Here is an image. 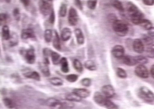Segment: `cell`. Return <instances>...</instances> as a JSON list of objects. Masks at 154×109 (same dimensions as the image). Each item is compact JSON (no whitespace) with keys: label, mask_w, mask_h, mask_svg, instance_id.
I'll list each match as a JSON object with an SVG mask.
<instances>
[{"label":"cell","mask_w":154,"mask_h":109,"mask_svg":"<svg viewBox=\"0 0 154 109\" xmlns=\"http://www.w3.org/2000/svg\"><path fill=\"white\" fill-rule=\"evenodd\" d=\"M24 76L27 79H34V80H36L38 81H39L40 80V76L38 72L35 71L28 72L26 74H24Z\"/></svg>","instance_id":"ffe728a7"},{"label":"cell","mask_w":154,"mask_h":109,"mask_svg":"<svg viewBox=\"0 0 154 109\" xmlns=\"http://www.w3.org/2000/svg\"><path fill=\"white\" fill-rule=\"evenodd\" d=\"M7 3H10V2H11V0H4Z\"/></svg>","instance_id":"f907efd6"},{"label":"cell","mask_w":154,"mask_h":109,"mask_svg":"<svg viewBox=\"0 0 154 109\" xmlns=\"http://www.w3.org/2000/svg\"><path fill=\"white\" fill-rule=\"evenodd\" d=\"M144 4L146 6H152L154 5V0H142Z\"/></svg>","instance_id":"f6af8a7d"},{"label":"cell","mask_w":154,"mask_h":109,"mask_svg":"<svg viewBox=\"0 0 154 109\" xmlns=\"http://www.w3.org/2000/svg\"><path fill=\"white\" fill-rule=\"evenodd\" d=\"M46 103L51 109H66L72 108V106L69 105H73L71 102H63L55 98H49L46 100Z\"/></svg>","instance_id":"277c9868"},{"label":"cell","mask_w":154,"mask_h":109,"mask_svg":"<svg viewBox=\"0 0 154 109\" xmlns=\"http://www.w3.org/2000/svg\"><path fill=\"white\" fill-rule=\"evenodd\" d=\"M48 22L50 23L51 24H54V22H55V13H54V10H53L51 12V13L50 14V17L48 18Z\"/></svg>","instance_id":"60d3db41"},{"label":"cell","mask_w":154,"mask_h":109,"mask_svg":"<svg viewBox=\"0 0 154 109\" xmlns=\"http://www.w3.org/2000/svg\"><path fill=\"white\" fill-rule=\"evenodd\" d=\"M78 79V76L77 74H69L66 77V79L69 82H76Z\"/></svg>","instance_id":"f35d334b"},{"label":"cell","mask_w":154,"mask_h":109,"mask_svg":"<svg viewBox=\"0 0 154 109\" xmlns=\"http://www.w3.org/2000/svg\"><path fill=\"white\" fill-rule=\"evenodd\" d=\"M97 0H88L87 2V7L89 10H94L96 8Z\"/></svg>","instance_id":"d590c367"},{"label":"cell","mask_w":154,"mask_h":109,"mask_svg":"<svg viewBox=\"0 0 154 109\" xmlns=\"http://www.w3.org/2000/svg\"><path fill=\"white\" fill-rule=\"evenodd\" d=\"M13 15L15 19L17 20H19L20 19V12L18 8H15L13 10Z\"/></svg>","instance_id":"7bdbcfd3"},{"label":"cell","mask_w":154,"mask_h":109,"mask_svg":"<svg viewBox=\"0 0 154 109\" xmlns=\"http://www.w3.org/2000/svg\"><path fill=\"white\" fill-rule=\"evenodd\" d=\"M116 73L117 76L120 79H125L127 77V74L125 70L121 67H117L116 70Z\"/></svg>","instance_id":"1f68e13d"},{"label":"cell","mask_w":154,"mask_h":109,"mask_svg":"<svg viewBox=\"0 0 154 109\" xmlns=\"http://www.w3.org/2000/svg\"><path fill=\"white\" fill-rule=\"evenodd\" d=\"M111 52L115 58L121 59L125 56V50L122 45H116L115 46L112 48Z\"/></svg>","instance_id":"52a82bcc"},{"label":"cell","mask_w":154,"mask_h":109,"mask_svg":"<svg viewBox=\"0 0 154 109\" xmlns=\"http://www.w3.org/2000/svg\"><path fill=\"white\" fill-rule=\"evenodd\" d=\"M72 92L82 99L87 98L91 95V92L88 89L85 88H75L73 89Z\"/></svg>","instance_id":"4fadbf2b"},{"label":"cell","mask_w":154,"mask_h":109,"mask_svg":"<svg viewBox=\"0 0 154 109\" xmlns=\"http://www.w3.org/2000/svg\"><path fill=\"white\" fill-rule=\"evenodd\" d=\"M141 40L143 41L145 45L149 47V46L154 44V39L148 34H146V35H144Z\"/></svg>","instance_id":"484cf974"},{"label":"cell","mask_w":154,"mask_h":109,"mask_svg":"<svg viewBox=\"0 0 154 109\" xmlns=\"http://www.w3.org/2000/svg\"><path fill=\"white\" fill-rule=\"evenodd\" d=\"M21 38L23 40H28L29 39H35V34L34 31L32 29H23L21 33Z\"/></svg>","instance_id":"9a60e30c"},{"label":"cell","mask_w":154,"mask_h":109,"mask_svg":"<svg viewBox=\"0 0 154 109\" xmlns=\"http://www.w3.org/2000/svg\"><path fill=\"white\" fill-rule=\"evenodd\" d=\"M72 31L69 28L65 27L61 32V39L63 41H67L71 37Z\"/></svg>","instance_id":"e0dca14e"},{"label":"cell","mask_w":154,"mask_h":109,"mask_svg":"<svg viewBox=\"0 0 154 109\" xmlns=\"http://www.w3.org/2000/svg\"><path fill=\"white\" fill-rule=\"evenodd\" d=\"M105 107L107 109H119L118 106L116 105L115 103H114L109 99H107V100Z\"/></svg>","instance_id":"e575fe53"},{"label":"cell","mask_w":154,"mask_h":109,"mask_svg":"<svg viewBox=\"0 0 154 109\" xmlns=\"http://www.w3.org/2000/svg\"><path fill=\"white\" fill-rule=\"evenodd\" d=\"M20 1L25 7H28L30 4V0H20Z\"/></svg>","instance_id":"c3c4849f"},{"label":"cell","mask_w":154,"mask_h":109,"mask_svg":"<svg viewBox=\"0 0 154 109\" xmlns=\"http://www.w3.org/2000/svg\"><path fill=\"white\" fill-rule=\"evenodd\" d=\"M53 31L51 29H46L45 31V40L46 42L49 43L53 39Z\"/></svg>","instance_id":"d6a6232c"},{"label":"cell","mask_w":154,"mask_h":109,"mask_svg":"<svg viewBox=\"0 0 154 109\" xmlns=\"http://www.w3.org/2000/svg\"><path fill=\"white\" fill-rule=\"evenodd\" d=\"M112 28L116 34L120 37H125L128 31V26L125 21L117 19L112 23Z\"/></svg>","instance_id":"3957f363"},{"label":"cell","mask_w":154,"mask_h":109,"mask_svg":"<svg viewBox=\"0 0 154 109\" xmlns=\"http://www.w3.org/2000/svg\"><path fill=\"white\" fill-rule=\"evenodd\" d=\"M101 91L102 94L108 99H110L115 95V90L111 85H103L102 87Z\"/></svg>","instance_id":"9c48e42d"},{"label":"cell","mask_w":154,"mask_h":109,"mask_svg":"<svg viewBox=\"0 0 154 109\" xmlns=\"http://www.w3.org/2000/svg\"><path fill=\"white\" fill-rule=\"evenodd\" d=\"M74 33L78 44L79 45H83L85 42V37L82 30L80 29H76L74 30Z\"/></svg>","instance_id":"2e32d148"},{"label":"cell","mask_w":154,"mask_h":109,"mask_svg":"<svg viewBox=\"0 0 154 109\" xmlns=\"http://www.w3.org/2000/svg\"><path fill=\"white\" fill-rule=\"evenodd\" d=\"M136 58V60L137 62V64L138 65H144L147 63H148V59L142 55H140V56H135Z\"/></svg>","instance_id":"8d00e7d4"},{"label":"cell","mask_w":154,"mask_h":109,"mask_svg":"<svg viewBox=\"0 0 154 109\" xmlns=\"http://www.w3.org/2000/svg\"><path fill=\"white\" fill-rule=\"evenodd\" d=\"M127 13L133 23L136 25H140L142 20L144 19V15L137 7L131 2H128L126 4Z\"/></svg>","instance_id":"6da1fadb"},{"label":"cell","mask_w":154,"mask_h":109,"mask_svg":"<svg viewBox=\"0 0 154 109\" xmlns=\"http://www.w3.org/2000/svg\"><path fill=\"white\" fill-rule=\"evenodd\" d=\"M3 103L5 108L7 109H13L15 107V104L14 102H13L12 100L10 99V98H4L2 100Z\"/></svg>","instance_id":"f546056e"},{"label":"cell","mask_w":154,"mask_h":109,"mask_svg":"<svg viewBox=\"0 0 154 109\" xmlns=\"http://www.w3.org/2000/svg\"><path fill=\"white\" fill-rule=\"evenodd\" d=\"M122 62L125 65L129 66H133L137 64L135 56H131L129 55H125L122 59Z\"/></svg>","instance_id":"5bb4252c"},{"label":"cell","mask_w":154,"mask_h":109,"mask_svg":"<svg viewBox=\"0 0 154 109\" xmlns=\"http://www.w3.org/2000/svg\"><path fill=\"white\" fill-rule=\"evenodd\" d=\"M138 96L144 102L154 105V93L146 87H141L138 90Z\"/></svg>","instance_id":"7a4b0ae2"},{"label":"cell","mask_w":154,"mask_h":109,"mask_svg":"<svg viewBox=\"0 0 154 109\" xmlns=\"http://www.w3.org/2000/svg\"><path fill=\"white\" fill-rule=\"evenodd\" d=\"M53 47L58 50H61V42L60 39L59 37L58 34L56 31H54V39L53 40Z\"/></svg>","instance_id":"ac0fdd59"},{"label":"cell","mask_w":154,"mask_h":109,"mask_svg":"<svg viewBox=\"0 0 154 109\" xmlns=\"http://www.w3.org/2000/svg\"><path fill=\"white\" fill-rule=\"evenodd\" d=\"M133 48L135 52L137 53H142L144 52L145 45L141 39H135L133 43Z\"/></svg>","instance_id":"30bf717a"},{"label":"cell","mask_w":154,"mask_h":109,"mask_svg":"<svg viewBox=\"0 0 154 109\" xmlns=\"http://www.w3.org/2000/svg\"><path fill=\"white\" fill-rule=\"evenodd\" d=\"M111 3H112V6L117 10H118L120 12H122L125 11V8H124L122 3L119 0H112Z\"/></svg>","instance_id":"d4e9b609"},{"label":"cell","mask_w":154,"mask_h":109,"mask_svg":"<svg viewBox=\"0 0 154 109\" xmlns=\"http://www.w3.org/2000/svg\"><path fill=\"white\" fill-rule=\"evenodd\" d=\"M74 2H75V5H76L77 7L79 10H82L83 7H82V3L81 1V0H74Z\"/></svg>","instance_id":"bcb514c9"},{"label":"cell","mask_w":154,"mask_h":109,"mask_svg":"<svg viewBox=\"0 0 154 109\" xmlns=\"http://www.w3.org/2000/svg\"><path fill=\"white\" fill-rule=\"evenodd\" d=\"M11 36L9 27L4 25L2 29V38L4 40H10Z\"/></svg>","instance_id":"603a6c76"},{"label":"cell","mask_w":154,"mask_h":109,"mask_svg":"<svg viewBox=\"0 0 154 109\" xmlns=\"http://www.w3.org/2000/svg\"><path fill=\"white\" fill-rule=\"evenodd\" d=\"M18 40L17 35L14 33V34H11V38L10 39V43L11 46H15L18 44Z\"/></svg>","instance_id":"74e56055"},{"label":"cell","mask_w":154,"mask_h":109,"mask_svg":"<svg viewBox=\"0 0 154 109\" xmlns=\"http://www.w3.org/2000/svg\"><path fill=\"white\" fill-rule=\"evenodd\" d=\"M60 64L61 66V70L62 72L64 73H67L69 72V65L66 58H62L60 60Z\"/></svg>","instance_id":"7402d4cb"},{"label":"cell","mask_w":154,"mask_h":109,"mask_svg":"<svg viewBox=\"0 0 154 109\" xmlns=\"http://www.w3.org/2000/svg\"><path fill=\"white\" fill-rule=\"evenodd\" d=\"M108 98L105 97L99 92H96L94 95V100L97 105L100 106H105Z\"/></svg>","instance_id":"7c38bea8"},{"label":"cell","mask_w":154,"mask_h":109,"mask_svg":"<svg viewBox=\"0 0 154 109\" xmlns=\"http://www.w3.org/2000/svg\"><path fill=\"white\" fill-rule=\"evenodd\" d=\"M51 58L52 62L54 65H57L58 64L60 63V60H61V56L59 53H58L57 52H54V51H51V55H50Z\"/></svg>","instance_id":"cb8c5ba5"},{"label":"cell","mask_w":154,"mask_h":109,"mask_svg":"<svg viewBox=\"0 0 154 109\" xmlns=\"http://www.w3.org/2000/svg\"><path fill=\"white\" fill-rule=\"evenodd\" d=\"M81 84L85 87H89L92 84V80L89 78H84L81 80Z\"/></svg>","instance_id":"ab89813d"},{"label":"cell","mask_w":154,"mask_h":109,"mask_svg":"<svg viewBox=\"0 0 154 109\" xmlns=\"http://www.w3.org/2000/svg\"><path fill=\"white\" fill-rule=\"evenodd\" d=\"M73 66L75 70L79 73H81L83 71V66L81 62L78 59H74L73 61Z\"/></svg>","instance_id":"4dcf8cb0"},{"label":"cell","mask_w":154,"mask_h":109,"mask_svg":"<svg viewBox=\"0 0 154 109\" xmlns=\"http://www.w3.org/2000/svg\"><path fill=\"white\" fill-rule=\"evenodd\" d=\"M148 34L154 40V27H152L148 31Z\"/></svg>","instance_id":"7dc6e473"},{"label":"cell","mask_w":154,"mask_h":109,"mask_svg":"<svg viewBox=\"0 0 154 109\" xmlns=\"http://www.w3.org/2000/svg\"><path fill=\"white\" fill-rule=\"evenodd\" d=\"M140 26H141L143 29H144L145 30H148V31L153 27L151 21L145 19H144L142 20V22L140 24Z\"/></svg>","instance_id":"83f0119b"},{"label":"cell","mask_w":154,"mask_h":109,"mask_svg":"<svg viewBox=\"0 0 154 109\" xmlns=\"http://www.w3.org/2000/svg\"><path fill=\"white\" fill-rule=\"evenodd\" d=\"M67 13V7L66 4H61L60 7V10H59V15L60 17L64 18L66 16Z\"/></svg>","instance_id":"836d02e7"},{"label":"cell","mask_w":154,"mask_h":109,"mask_svg":"<svg viewBox=\"0 0 154 109\" xmlns=\"http://www.w3.org/2000/svg\"><path fill=\"white\" fill-rule=\"evenodd\" d=\"M68 20L69 24L71 26H75L77 25L78 22V13H77V10L71 7L69 12H68Z\"/></svg>","instance_id":"ba28073f"},{"label":"cell","mask_w":154,"mask_h":109,"mask_svg":"<svg viewBox=\"0 0 154 109\" xmlns=\"http://www.w3.org/2000/svg\"><path fill=\"white\" fill-rule=\"evenodd\" d=\"M25 58L26 60V62L29 64L32 65L35 62L36 60V55L35 50L33 48H30L25 51Z\"/></svg>","instance_id":"8fae6325"},{"label":"cell","mask_w":154,"mask_h":109,"mask_svg":"<svg viewBox=\"0 0 154 109\" xmlns=\"http://www.w3.org/2000/svg\"><path fill=\"white\" fill-rule=\"evenodd\" d=\"M66 100L71 102H79L82 100V98L78 96L77 94H75L73 92L67 94L66 96Z\"/></svg>","instance_id":"44dd1931"},{"label":"cell","mask_w":154,"mask_h":109,"mask_svg":"<svg viewBox=\"0 0 154 109\" xmlns=\"http://www.w3.org/2000/svg\"><path fill=\"white\" fill-rule=\"evenodd\" d=\"M84 66L85 68L90 71H95L96 70V66L95 63L94 61L91 60H88L86 61L84 63Z\"/></svg>","instance_id":"f1b7e54d"},{"label":"cell","mask_w":154,"mask_h":109,"mask_svg":"<svg viewBox=\"0 0 154 109\" xmlns=\"http://www.w3.org/2000/svg\"><path fill=\"white\" fill-rule=\"evenodd\" d=\"M39 68L45 76L49 77L50 76V71L49 69L48 65L45 63V62L40 63H39Z\"/></svg>","instance_id":"d6986e66"},{"label":"cell","mask_w":154,"mask_h":109,"mask_svg":"<svg viewBox=\"0 0 154 109\" xmlns=\"http://www.w3.org/2000/svg\"><path fill=\"white\" fill-rule=\"evenodd\" d=\"M8 19V16L7 14L4 13H2L0 15V19H1V23H5V22H7Z\"/></svg>","instance_id":"ee69618b"},{"label":"cell","mask_w":154,"mask_h":109,"mask_svg":"<svg viewBox=\"0 0 154 109\" xmlns=\"http://www.w3.org/2000/svg\"><path fill=\"white\" fill-rule=\"evenodd\" d=\"M135 74L141 79H147L149 77V71L144 65H138L135 69Z\"/></svg>","instance_id":"8992f818"},{"label":"cell","mask_w":154,"mask_h":109,"mask_svg":"<svg viewBox=\"0 0 154 109\" xmlns=\"http://www.w3.org/2000/svg\"><path fill=\"white\" fill-rule=\"evenodd\" d=\"M38 8L40 12L43 16H48L50 14L53 10L51 5L46 0H40L38 1Z\"/></svg>","instance_id":"5b68a950"},{"label":"cell","mask_w":154,"mask_h":109,"mask_svg":"<svg viewBox=\"0 0 154 109\" xmlns=\"http://www.w3.org/2000/svg\"><path fill=\"white\" fill-rule=\"evenodd\" d=\"M147 52L149 53V56L151 58H154V44L149 46L147 48Z\"/></svg>","instance_id":"b9f144b4"},{"label":"cell","mask_w":154,"mask_h":109,"mask_svg":"<svg viewBox=\"0 0 154 109\" xmlns=\"http://www.w3.org/2000/svg\"><path fill=\"white\" fill-rule=\"evenodd\" d=\"M51 84L54 86H61L63 85V81L59 77H52L48 79Z\"/></svg>","instance_id":"4316f807"},{"label":"cell","mask_w":154,"mask_h":109,"mask_svg":"<svg viewBox=\"0 0 154 109\" xmlns=\"http://www.w3.org/2000/svg\"><path fill=\"white\" fill-rule=\"evenodd\" d=\"M150 72H151V74L152 78L154 79V65L151 67Z\"/></svg>","instance_id":"681fc988"},{"label":"cell","mask_w":154,"mask_h":109,"mask_svg":"<svg viewBox=\"0 0 154 109\" xmlns=\"http://www.w3.org/2000/svg\"><path fill=\"white\" fill-rule=\"evenodd\" d=\"M47 1H52V0H47Z\"/></svg>","instance_id":"816d5d0a"}]
</instances>
